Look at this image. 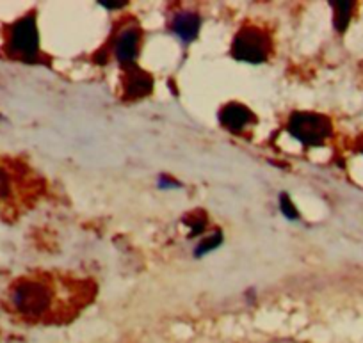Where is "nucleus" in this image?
Here are the masks:
<instances>
[{"instance_id": "nucleus-1", "label": "nucleus", "mask_w": 363, "mask_h": 343, "mask_svg": "<svg viewBox=\"0 0 363 343\" xmlns=\"http://www.w3.org/2000/svg\"><path fill=\"white\" fill-rule=\"evenodd\" d=\"M55 299V281L48 276H23L9 288V304L13 311L30 322L50 317L54 313Z\"/></svg>"}, {"instance_id": "nucleus-2", "label": "nucleus", "mask_w": 363, "mask_h": 343, "mask_svg": "<svg viewBox=\"0 0 363 343\" xmlns=\"http://www.w3.org/2000/svg\"><path fill=\"white\" fill-rule=\"evenodd\" d=\"M4 54L13 61L36 62L40 57V33L34 15L16 20L6 33Z\"/></svg>"}, {"instance_id": "nucleus-3", "label": "nucleus", "mask_w": 363, "mask_h": 343, "mask_svg": "<svg viewBox=\"0 0 363 343\" xmlns=\"http://www.w3.org/2000/svg\"><path fill=\"white\" fill-rule=\"evenodd\" d=\"M27 171L13 159L0 157V213H15L27 192Z\"/></svg>"}, {"instance_id": "nucleus-4", "label": "nucleus", "mask_w": 363, "mask_h": 343, "mask_svg": "<svg viewBox=\"0 0 363 343\" xmlns=\"http://www.w3.org/2000/svg\"><path fill=\"white\" fill-rule=\"evenodd\" d=\"M287 130L292 137L305 146H324L333 135V123L324 114L317 112H294L289 118Z\"/></svg>"}, {"instance_id": "nucleus-5", "label": "nucleus", "mask_w": 363, "mask_h": 343, "mask_svg": "<svg viewBox=\"0 0 363 343\" xmlns=\"http://www.w3.org/2000/svg\"><path fill=\"white\" fill-rule=\"evenodd\" d=\"M271 54V38L257 26H246L235 34L232 43V57L237 61L260 64Z\"/></svg>"}, {"instance_id": "nucleus-6", "label": "nucleus", "mask_w": 363, "mask_h": 343, "mask_svg": "<svg viewBox=\"0 0 363 343\" xmlns=\"http://www.w3.org/2000/svg\"><path fill=\"white\" fill-rule=\"evenodd\" d=\"M153 91V79L150 73L143 72L139 66L128 64L125 66L123 75V98L128 101L141 100L148 96Z\"/></svg>"}, {"instance_id": "nucleus-7", "label": "nucleus", "mask_w": 363, "mask_h": 343, "mask_svg": "<svg viewBox=\"0 0 363 343\" xmlns=\"http://www.w3.org/2000/svg\"><path fill=\"white\" fill-rule=\"evenodd\" d=\"M219 121L232 134H240L244 128L255 123V114L242 103H228L219 112Z\"/></svg>"}, {"instance_id": "nucleus-8", "label": "nucleus", "mask_w": 363, "mask_h": 343, "mask_svg": "<svg viewBox=\"0 0 363 343\" xmlns=\"http://www.w3.org/2000/svg\"><path fill=\"white\" fill-rule=\"evenodd\" d=\"M139 41H141V30L138 27H127L121 30L114 41V54L121 66L134 64L139 54Z\"/></svg>"}, {"instance_id": "nucleus-9", "label": "nucleus", "mask_w": 363, "mask_h": 343, "mask_svg": "<svg viewBox=\"0 0 363 343\" xmlns=\"http://www.w3.org/2000/svg\"><path fill=\"white\" fill-rule=\"evenodd\" d=\"M171 30L180 38L182 41L191 43L196 40L200 33V16L193 11H182L171 22Z\"/></svg>"}, {"instance_id": "nucleus-10", "label": "nucleus", "mask_w": 363, "mask_h": 343, "mask_svg": "<svg viewBox=\"0 0 363 343\" xmlns=\"http://www.w3.org/2000/svg\"><path fill=\"white\" fill-rule=\"evenodd\" d=\"M335 11V29L338 33H344L351 22L352 11H354V2H330Z\"/></svg>"}, {"instance_id": "nucleus-11", "label": "nucleus", "mask_w": 363, "mask_h": 343, "mask_svg": "<svg viewBox=\"0 0 363 343\" xmlns=\"http://www.w3.org/2000/svg\"><path fill=\"white\" fill-rule=\"evenodd\" d=\"M221 242H223L221 232H216L214 235L208 237L207 240H203V242H201L200 246H198L196 254H198V257H201V254L208 253V251H212V249H216V247H218V246H221Z\"/></svg>"}, {"instance_id": "nucleus-12", "label": "nucleus", "mask_w": 363, "mask_h": 343, "mask_svg": "<svg viewBox=\"0 0 363 343\" xmlns=\"http://www.w3.org/2000/svg\"><path fill=\"white\" fill-rule=\"evenodd\" d=\"M280 210H281V213H284V215L287 217V219H291V220L298 219V217H299V212L296 210L294 203H292V199L289 198V194H281L280 196Z\"/></svg>"}, {"instance_id": "nucleus-13", "label": "nucleus", "mask_w": 363, "mask_h": 343, "mask_svg": "<svg viewBox=\"0 0 363 343\" xmlns=\"http://www.w3.org/2000/svg\"><path fill=\"white\" fill-rule=\"evenodd\" d=\"M187 224L191 226V235H200L201 232L205 230V226H207V220L203 219V217H196V219L193 220H187Z\"/></svg>"}, {"instance_id": "nucleus-14", "label": "nucleus", "mask_w": 363, "mask_h": 343, "mask_svg": "<svg viewBox=\"0 0 363 343\" xmlns=\"http://www.w3.org/2000/svg\"><path fill=\"white\" fill-rule=\"evenodd\" d=\"M99 4H102L104 8L118 9V8H123V6H127V2H125V0H118V2H106V0H100Z\"/></svg>"}, {"instance_id": "nucleus-15", "label": "nucleus", "mask_w": 363, "mask_h": 343, "mask_svg": "<svg viewBox=\"0 0 363 343\" xmlns=\"http://www.w3.org/2000/svg\"><path fill=\"white\" fill-rule=\"evenodd\" d=\"M356 150H358L359 153H363V135L358 139V141H356Z\"/></svg>"}]
</instances>
